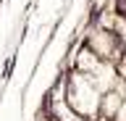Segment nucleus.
Wrapping results in <instances>:
<instances>
[{
  "mask_svg": "<svg viewBox=\"0 0 126 121\" xmlns=\"http://www.w3.org/2000/svg\"><path fill=\"white\" fill-rule=\"evenodd\" d=\"M97 66H100V58H97L92 50L84 45V48L79 50V55H76V71H79V74H87V76H89V74H92Z\"/></svg>",
  "mask_w": 126,
  "mask_h": 121,
  "instance_id": "obj_3",
  "label": "nucleus"
},
{
  "mask_svg": "<svg viewBox=\"0 0 126 121\" xmlns=\"http://www.w3.org/2000/svg\"><path fill=\"white\" fill-rule=\"evenodd\" d=\"M66 105H68L74 116L87 121L97 119V111H100V89L92 84V79L87 74L74 71L66 82Z\"/></svg>",
  "mask_w": 126,
  "mask_h": 121,
  "instance_id": "obj_1",
  "label": "nucleus"
},
{
  "mask_svg": "<svg viewBox=\"0 0 126 121\" xmlns=\"http://www.w3.org/2000/svg\"><path fill=\"white\" fill-rule=\"evenodd\" d=\"M116 11L126 18V0H116Z\"/></svg>",
  "mask_w": 126,
  "mask_h": 121,
  "instance_id": "obj_5",
  "label": "nucleus"
},
{
  "mask_svg": "<svg viewBox=\"0 0 126 121\" xmlns=\"http://www.w3.org/2000/svg\"><path fill=\"white\" fill-rule=\"evenodd\" d=\"M124 84H126V76H124Z\"/></svg>",
  "mask_w": 126,
  "mask_h": 121,
  "instance_id": "obj_6",
  "label": "nucleus"
},
{
  "mask_svg": "<svg viewBox=\"0 0 126 121\" xmlns=\"http://www.w3.org/2000/svg\"><path fill=\"white\" fill-rule=\"evenodd\" d=\"M113 121H126V100L121 103V108H118V113H116V119Z\"/></svg>",
  "mask_w": 126,
  "mask_h": 121,
  "instance_id": "obj_4",
  "label": "nucleus"
},
{
  "mask_svg": "<svg viewBox=\"0 0 126 121\" xmlns=\"http://www.w3.org/2000/svg\"><path fill=\"white\" fill-rule=\"evenodd\" d=\"M87 48L92 50L100 61H108V63H116L118 58L124 55V48H121V40L116 37V32L113 29H102V26H97L94 32H89Z\"/></svg>",
  "mask_w": 126,
  "mask_h": 121,
  "instance_id": "obj_2",
  "label": "nucleus"
}]
</instances>
